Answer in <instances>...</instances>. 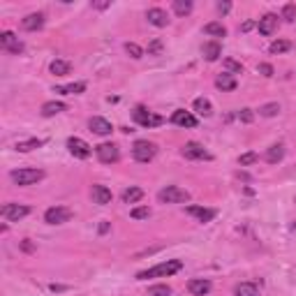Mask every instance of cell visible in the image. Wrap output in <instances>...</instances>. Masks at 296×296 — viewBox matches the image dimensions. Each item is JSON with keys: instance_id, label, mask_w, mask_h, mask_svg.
I'll list each match as a JSON object with an SVG mask.
<instances>
[{"instance_id": "obj_26", "label": "cell", "mask_w": 296, "mask_h": 296, "mask_svg": "<svg viewBox=\"0 0 296 296\" xmlns=\"http://www.w3.org/2000/svg\"><path fill=\"white\" fill-rule=\"evenodd\" d=\"M216 86L220 88V90H234L236 88V79L231 76V74H220L216 79Z\"/></svg>"}, {"instance_id": "obj_45", "label": "cell", "mask_w": 296, "mask_h": 296, "mask_svg": "<svg viewBox=\"0 0 296 296\" xmlns=\"http://www.w3.org/2000/svg\"><path fill=\"white\" fill-rule=\"evenodd\" d=\"M100 231H102V234H104V231H109V224H107V222H102V224H100Z\"/></svg>"}, {"instance_id": "obj_44", "label": "cell", "mask_w": 296, "mask_h": 296, "mask_svg": "<svg viewBox=\"0 0 296 296\" xmlns=\"http://www.w3.org/2000/svg\"><path fill=\"white\" fill-rule=\"evenodd\" d=\"M252 28H255V23H252V21H245V23L241 26V30L243 33H248V30H252Z\"/></svg>"}, {"instance_id": "obj_28", "label": "cell", "mask_w": 296, "mask_h": 296, "mask_svg": "<svg viewBox=\"0 0 296 296\" xmlns=\"http://www.w3.org/2000/svg\"><path fill=\"white\" fill-rule=\"evenodd\" d=\"M51 72H54L56 76H68V74L72 72V65H70L68 61H54L51 63Z\"/></svg>"}, {"instance_id": "obj_30", "label": "cell", "mask_w": 296, "mask_h": 296, "mask_svg": "<svg viewBox=\"0 0 296 296\" xmlns=\"http://www.w3.org/2000/svg\"><path fill=\"white\" fill-rule=\"evenodd\" d=\"M280 114V104L278 102H269V104H262L259 107V116H264V118H273V116Z\"/></svg>"}, {"instance_id": "obj_16", "label": "cell", "mask_w": 296, "mask_h": 296, "mask_svg": "<svg viewBox=\"0 0 296 296\" xmlns=\"http://www.w3.org/2000/svg\"><path fill=\"white\" fill-rule=\"evenodd\" d=\"M188 216L197 218L199 222H211L213 218H216V211L213 209H204V206H188Z\"/></svg>"}, {"instance_id": "obj_9", "label": "cell", "mask_w": 296, "mask_h": 296, "mask_svg": "<svg viewBox=\"0 0 296 296\" xmlns=\"http://www.w3.org/2000/svg\"><path fill=\"white\" fill-rule=\"evenodd\" d=\"M68 148H70V153H72L74 157H79V160H86V157H90V153H93V148L88 146L83 139H79V137H70Z\"/></svg>"}, {"instance_id": "obj_27", "label": "cell", "mask_w": 296, "mask_h": 296, "mask_svg": "<svg viewBox=\"0 0 296 296\" xmlns=\"http://www.w3.org/2000/svg\"><path fill=\"white\" fill-rule=\"evenodd\" d=\"M139 199H144V190L142 188H128L123 192V202L125 204H137Z\"/></svg>"}, {"instance_id": "obj_39", "label": "cell", "mask_w": 296, "mask_h": 296, "mask_svg": "<svg viewBox=\"0 0 296 296\" xmlns=\"http://www.w3.org/2000/svg\"><path fill=\"white\" fill-rule=\"evenodd\" d=\"M238 121H241V123H252V121H255L252 109H241V111H238Z\"/></svg>"}, {"instance_id": "obj_32", "label": "cell", "mask_w": 296, "mask_h": 296, "mask_svg": "<svg viewBox=\"0 0 296 296\" xmlns=\"http://www.w3.org/2000/svg\"><path fill=\"white\" fill-rule=\"evenodd\" d=\"M174 12L178 16H188L192 12V2L190 0H174Z\"/></svg>"}, {"instance_id": "obj_38", "label": "cell", "mask_w": 296, "mask_h": 296, "mask_svg": "<svg viewBox=\"0 0 296 296\" xmlns=\"http://www.w3.org/2000/svg\"><path fill=\"white\" fill-rule=\"evenodd\" d=\"M255 162H257V153H245L238 157V164H241V167H250V164H255Z\"/></svg>"}, {"instance_id": "obj_10", "label": "cell", "mask_w": 296, "mask_h": 296, "mask_svg": "<svg viewBox=\"0 0 296 296\" xmlns=\"http://www.w3.org/2000/svg\"><path fill=\"white\" fill-rule=\"evenodd\" d=\"M0 47L5 49V51H9V54H16V56H19L21 51H23V42H21L14 33L5 30V33H0Z\"/></svg>"}, {"instance_id": "obj_6", "label": "cell", "mask_w": 296, "mask_h": 296, "mask_svg": "<svg viewBox=\"0 0 296 296\" xmlns=\"http://www.w3.org/2000/svg\"><path fill=\"white\" fill-rule=\"evenodd\" d=\"M30 213L28 206H21V204H5L2 209H0V216L5 218L7 222H19L21 218H26Z\"/></svg>"}, {"instance_id": "obj_20", "label": "cell", "mask_w": 296, "mask_h": 296, "mask_svg": "<svg viewBox=\"0 0 296 296\" xmlns=\"http://www.w3.org/2000/svg\"><path fill=\"white\" fill-rule=\"evenodd\" d=\"M188 290H190V294H195V296H206L211 292V283L209 280H190L188 283Z\"/></svg>"}, {"instance_id": "obj_1", "label": "cell", "mask_w": 296, "mask_h": 296, "mask_svg": "<svg viewBox=\"0 0 296 296\" xmlns=\"http://www.w3.org/2000/svg\"><path fill=\"white\" fill-rule=\"evenodd\" d=\"M181 269H183L181 259H169V262H162V264H157V266H153V269L137 273V280H148V278H169V276H174V273H178Z\"/></svg>"}, {"instance_id": "obj_40", "label": "cell", "mask_w": 296, "mask_h": 296, "mask_svg": "<svg viewBox=\"0 0 296 296\" xmlns=\"http://www.w3.org/2000/svg\"><path fill=\"white\" fill-rule=\"evenodd\" d=\"M224 68H227V70H231V72H236V74H241V72H243V68H241V63H236V61H231V58H227V61H224Z\"/></svg>"}, {"instance_id": "obj_24", "label": "cell", "mask_w": 296, "mask_h": 296, "mask_svg": "<svg viewBox=\"0 0 296 296\" xmlns=\"http://www.w3.org/2000/svg\"><path fill=\"white\" fill-rule=\"evenodd\" d=\"M65 104L63 102H47V104H42V116L44 118H51V116H56V114H63L65 111Z\"/></svg>"}, {"instance_id": "obj_3", "label": "cell", "mask_w": 296, "mask_h": 296, "mask_svg": "<svg viewBox=\"0 0 296 296\" xmlns=\"http://www.w3.org/2000/svg\"><path fill=\"white\" fill-rule=\"evenodd\" d=\"M16 185H35L37 181L44 178V171L42 169H14L12 174H9Z\"/></svg>"}, {"instance_id": "obj_18", "label": "cell", "mask_w": 296, "mask_h": 296, "mask_svg": "<svg viewBox=\"0 0 296 296\" xmlns=\"http://www.w3.org/2000/svg\"><path fill=\"white\" fill-rule=\"evenodd\" d=\"M21 26H23V30H40L42 26H44V14L42 12H35V14H28L26 19L21 21Z\"/></svg>"}, {"instance_id": "obj_41", "label": "cell", "mask_w": 296, "mask_h": 296, "mask_svg": "<svg viewBox=\"0 0 296 296\" xmlns=\"http://www.w3.org/2000/svg\"><path fill=\"white\" fill-rule=\"evenodd\" d=\"M257 72L262 74V76H273V68H271L269 63H262V65L257 68Z\"/></svg>"}, {"instance_id": "obj_23", "label": "cell", "mask_w": 296, "mask_h": 296, "mask_svg": "<svg viewBox=\"0 0 296 296\" xmlns=\"http://www.w3.org/2000/svg\"><path fill=\"white\" fill-rule=\"evenodd\" d=\"M86 90V83L79 81V83H68V86H56L54 93H61V95H79Z\"/></svg>"}, {"instance_id": "obj_25", "label": "cell", "mask_w": 296, "mask_h": 296, "mask_svg": "<svg viewBox=\"0 0 296 296\" xmlns=\"http://www.w3.org/2000/svg\"><path fill=\"white\" fill-rule=\"evenodd\" d=\"M204 33L213 35V37H224V35H227V28L222 26V23H218V21H211V23L204 26Z\"/></svg>"}, {"instance_id": "obj_31", "label": "cell", "mask_w": 296, "mask_h": 296, "mask_svg": "<svg viewBox=\"0 0 296 296\" xmlns=\"http://www.w3.org/2000/svg\"><path fill=\"white\" fill-rule=\"evenodd\" d=\"M42 144H44L42 139H28V142L16 144V150H19V153H30V150H35V148H40Z\"/></svg>"}, {"instance_id": "obj_33", "label": "cell", "mask_w": 296, "mask_h": 296, "mask_svg": "<svg viewBox=\"0 0 296 296\" xmlns=\"http://www.w3.org/2000/svg\"><path fill=\"white\" fill-rule=\"evenodd\" d=\"M290 49H292V44H290L287 40H276V42H273V44L269 47V51L278 56V54H285V51H290Z\"/></svg>"}, {"instance_id": "obj_35", "label": "cell", "mask_w": 296, "mask_h": 296, "mask_svg": "<svg viewBox=\"0 0 296 296\" xmlns=\"http://www.w3.org/2000/svg\"><path fill=\"white\" fill-rule=\"evenodd\" d=\"M171 290H169V285H155L148 290V296H169Z\"/></svg>"}, {"instance_id": "obj_21", "label": "cell", "mask_w": 296, "mask_h": 296, "mask_svg": "<svg viewBox=\"0 0 296 296\" xmlns=\"http://www.w3.org/2000/svg\"><path fill=\"white\" fill-rule=\"evenodd\" d=\"M234 296H259V287L255 283H238L234 287Z\"/></svg>"}, {"instance_id": "obj_42", "label": "cell", "mask_w": 296, "mask_h": 296, "mask_svg": "<svg viewBox=\"0 0 296 296\" xmlns=\"http://www.w3.org/2000/svg\"><path fill=\"white\" fill-rule=\"evenodd\" d=\"M162 51V42L160 40H155L150 47H148V54H160Z\"/></svg>"}, {"instance_id": "obj_37", "label": "cell", "mask_w": 296, "mask_h": 296, "mask_svg": "<svg viewBox=\"0 0 296 296\" xmlns=\"http://www.w3.org/2000/svg\"><path fill=\"white\" fill-rule=\"evenodd\" d=\"M283 19H285V21H290V23H292V21H296V5H292V2H290V5H285V9H283Z\"/></svg>"}, {"instance_id": "obj_5", "label": "cell", "mask_w": 296, "mask_h": 296, "mask_svg": "<svg viewBox=\"0 0 296 296\" xmlns=\"http://www.w3.org/2000/svg\"><path fill=\"white\" fill-rule=\"evenodd\" d=\"M155 153H157V146L153 142H146V139H139L132 146V155H135L137 162H150L155 157Z\"/></svg>"}, {"instance_id": "obj_36", "label": "cell", "mask_w": 296, "mask_h": 296, "mask_svg": "<svg viewBox=\"0 0 296 296\" xmlns=\"http://www.w3.org/2000/svg\"><path fill=\"white\" fill-rule=\"evenodd\" d=\"M130 216L135 218V220H146V218L150 216V209H148V206H139V209H132Z\"/></svg>"}, {"instance_id": "obj_12", "label": "cell", "mask_w": 296, "mask_h": 296, "mask_svg": "<svg viewBox=\"0 0 296 296\" xmlns=\"http://www.w3.org/2000/svg\"><path fill=\"white\" fill-rule=\"evenodd\" d=\"M88 128H90V132H95V135H100V137H107L114 132L111 123H109L107 118H100V116L90 118V121H88Z\"/></svg>"}, {"instance_id": "obj_8", "label": "cell", "mask_w": 296, "mask_h": 296, "mask_svg": "<svg viewBox=\"0 0 296 296\" xmlns=\"http://www.w3.org/2000/svg\"><path fill=\"white\" fill-rule=\"evenodd\" d=\"M70 218H72V211L65 209V206H51V209H47V213H44V222H49V224H63V222H68Z\"/></svg>"}, {"instance_id": "obj_2", "label": "cell", "mask_w": 296, "mask_h": 296, "mask_svg": "<svg viewBox=\"0 0 296 296\" xmlns=\"http://www.w3.org/2000/svg\"><path fill=\"white\" fill-rule=\"evenodd\" d=\"M157 199L162 204H185V202H190V192L178 188V185H167V188H162L157 192Z\"/></svg>"}, {"instance_id": "obj_29", "label": "cell", "mask_w": 296, "mask_h": 296, "mask_svg": "<svg viewBox=\"0 0 296 296\" xmlns=\"http://www.w3.org/2000/svg\"><path fill=\"white\" fill-rule=\"evenodd\" d=\"M195 111L199 116H211L213 114V107H211V102L206 97H197L195 100Z\"/></svg>"}, {"instance_id": "obj_17", "label": "cell", "mask_w": 296, "mask_h": 296, "mask_svg": "<svg viewBox=\"0 0 296 296\" xmlns=\"http://www.w3.org/2000/svg\"><path fill=\"white\" fill-rule=\"evenodd\" d=\"M93 202L100 204V206H107V204H111V190L107 188V185H93Z\"/></svg>"}, {"instance_id": "obj_13", "label": "cell", "mask_w": 296, "mask_h": 296, "mask_svg": "<svg viewBox=\"0 0 296 296\" xmlns=\"http://www.w3.org/2000/svg\"><path fill=\"white\" fill-rule=\"evenodd\" d=\"M146 19H148V23H153L155 28L169 26V14L164 12V9H160V7H153V9H148V12H146Z\"/></svg>"}, {"instance_id": "obj_11", "label": "cell", "mask_w": 296, "mask_h": 296, "mask_svg": "<svg viewBox=\"0 0 296 296\" xmlns=\"http://www.w3.org/2000/svg\"><path fill=\"white\" fill-rule=\"evenodd\" d=\"M183 155H185L188 160H211V153L197 142L185 144V146H183Z\"/></svg>"}, {"instance_id": "obj_19", "label": "cell", "mask_w": 296, "mask_h": 296, "mask_svg": "<svg viewBox=\"0 0 296 296\" xmlns=\"http://www.w3.org/2000/svg\"><path fill=\"white\" fill-rule=\"evenodd\" d=\"M202 54H204V58L209 63H216L218 58H220V54H222V47H220V42H206L202 47Z\"/></svg>"}, {"instance_id": "obj_15", "label": "cell", "mask_w": 296, "mask_h": 296, "mask_svg": "<svg viewBox=\"0 0 296 296\" xmlns=\"http://www.w3.org/2000/svg\"><path fill=\"white\" fill-rule=\"evenodd\" d=\"M278 28V14H264L259 23H257V30L262 35H273Z\"/></svg>"}, {"instance_id": "obj_7", "label": "cell", "mask_w": 296, "mask_h": 296, "mask_svg": "<svg viewBox=\"0 0 296 296\" xmlns=\"http://www.w3.org/2000/svg\"><path fill=\"white\" fill-rule=\"evenodd\" d=\"M95 153H97L100 162H104V164H114L121 157V150H118L116 144H100V146L95 148Z\"/></svg>"}, {"instance_id": "obj_14", "label": "cell", "mask_w": 296, "mask_h": 296, "mask_svg": "<svg viewBox=\"0 0 296 296\" xmlns=\"http://www.w3.org/2000/svg\"><path fill=\"white\" fill-rule=\"evenodd\" d=\"M171 123L174 125H181V128H197V118L190 111H185V109H178V111H174V116H171Z\"/></svg>"}, {"instance_id": "obj_22", "label": "cell", "mask_w": 296, "mask_h": 296, "mask_svg": "<svg viewBox=\"0 0 296 296\" xmlns=\"http://www.w3.org/2000/svg\"><path fill=\"white\" fill-rule=\"evenodd\" d=\"M283 157H285V146L283 144H273V146L266 150V162H269V164H278Z\"/></svg>"}, {"instance_id": "obj_34", "label": "cell", "mask_w": 296, "mask_h": 296, "mask_svg": "<svg viewBox=\"0 0 296 296\" xmlns=\"http://www.w3.org/2000/svg\"><path fill=\"white\" fill-rule=\"evenodd\" d=\"M125 51H128V54L132 56L135 61H139V58H144V49L139 47V44H135V42H128V44H125Z\"/></svg>"}, {"instance_id": "obj_4", "label": "cell", "mask_w": 296, "mask_h": 296, "mask_svg": "<svg viewBox=\"0 0 296 296\" xmlns=\"http://www.w3.org/2000/svg\"><path fill=\"white\" fill-rule=\"evenodd\" d=\"M132 118H135L142 128H157V125H162L164 123V118L162 116H155V114H150L146 107H135V111H132Z\"/></svg>"}, {"instance_id": "obj_43", "label": "cell", "mask_w": 296, "mask_h": 296, "mask_svg": "<svg viewBox=\"0 0 296 296\" xmlns=\"http://www.w3.org/2000/svg\"><path fill=\"white\" fill-rule=\"evenodd\" d=\"M231 9V2H218V12L220 14H227Z\"/></svg>"}]
</instances>
